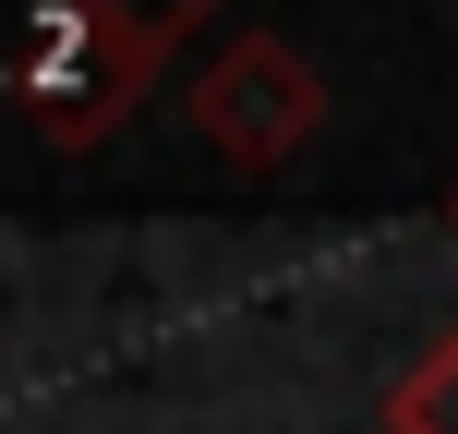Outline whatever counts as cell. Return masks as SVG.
Wrapping results in <instances>:
<instances>
[{"label":"cell","instance_id":"1","mask_svg":"<svg viewBox=\"0 0 458 434\" xmlns=\"http://www.w3.org/2000/svg\"><path fill=\"white\" fill-rule=\"evenodd\" d=\"M386 434H458V326L386 387Z\"/></svg>","mask_w":458,"mask_h":434}]
</instances>
